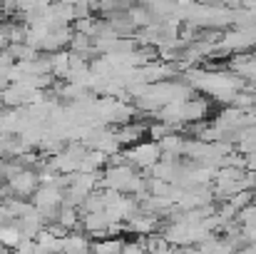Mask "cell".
Here are the masks:
<instances>
[{
	"instance_id": "cell-1",
	"label": "cell",
	"mask_w": 256,
	"mask_h": 254,
	"mask_svg": "<svg viewBox=\"0 0 256 254\" xmlns=\"http://www.w3.org/2000/svg\"><path fill=\"white\" fill-rule=\"evenodd\" d=\"M124 160H127L134 169H147V172H150L154 165L162 162V150H160L157 142L144 140V142H140V145L124 150Z\"/></svg>"
},
{
	"instance_id": "cell-2",
	"label": "cell",
	"mask_w": 256,
	"mask_h": 254,
	"mask_svg": "<svg viewBox=\"0 0 256 254\" xmlns=\"http://www.w3.org/2000/svg\"><path fill=\"white\" fill-rule=\"evenodd\" d=\"M8 187H10L12 197L28 199V197H35V192L40 189V177H38L35 169H22L20 174H15L12 179H8Z\"/></svg>"
},
{
	"instance_id": "cell-3",
	"label": "cell",
	"mask_w": 256,
	"mask_h": 254,
	"mask_svg": "<svg viewBox=\"0 0 256 254\" xmlns=\"http://www.w3.org/2000/svg\"><path fill=\"white\" fill-rule=\"evenodd\" d=\"M144 132H147V127L140 125V122H130V125H124V127H114L117 142H120L122 147H127V150L134 147V145H140V142H144V140H142Z\"/></svg>"
},
{
	"instance_id": "cell-4",
	"label": "cell",
	"mask_w": 256,
	"mask_h": 254,
	"mask_svg": "<svg viewBox=\"0 0 256 254\" xmlns=\"http://www.w3.org/2000/svg\"><path fill=\"white\" fill-rule=\"evenodd\" d=\"M22 242V234H20V229L15 227V224H5V227H0V244L8 249V252H15V247Z\"/></svg>"
},
{
	"instance_id": "cell-5",
	"label": "cell",
	"mask_w": 256,
	"mask_h": 254,
	"mask_svg": "<svg viewBox=\"0 0 256 254\" xmlns=\"http://www.w3.org/2000/svg\"><path fill=\"white\" fill-rule=\"evenodd\" d=\"M122 244H124V239H114V237L94 239L90 252L92 254H122Z\"/></svg>"
},
{
	"instance_id": "cell-6",
	"label": "cell",
	"mask_w": 256,
	"mask_h": 254,
	"mask_svg": "<svg viewBox=\"0 0 256 254\" xmlns=\"http://www.w3.org/2000/svg\"><path fill=\"white\" fill-rule=\"evenodd\" d=\"M35 249H38L35 239H22V242L15 247V252L12 254H35Z\"/></svg>"
},
{
	"instance_id": "cell-7",
	"label": "cell",
	"mask_w": 256,
	"mask_h": 254,
	"mask_svg": "<svg viewBox=\"0 0 256 254\" xmlns=\"http://www.w3.org/2000/svg\"><path fill=\"white\" fill-rule=\"evenodd\" d=\"M246 172H256V152L246 155Z\"/></svg>"
},
{
	"instance_id": "cell-8",
	"label": "cell",
	"mask_w": 256,
	"mask_h": 254,
	"mask_svg": "<svg viewBox=\"0 0 256 254\" xmlns=\"http://www.w3.org/2000/svg\"><path fill=\"white\" fill-rule=\"evenodd\" d=\"M0 254H12V252H8V249H5V247L0 244Z\"/></svg>"
}]
</instances>
